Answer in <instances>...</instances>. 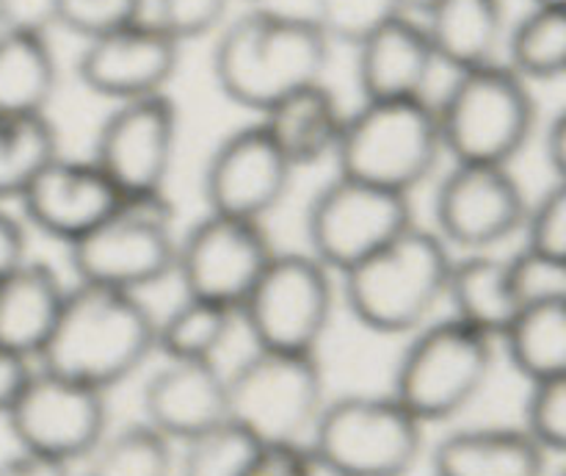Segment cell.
<instances>
[{"label": "cell", "instance_id": "836d02e7", "mask_svg": "<svg viewBox=\"0 0 566 476\" xmlns=\"http://www.w3.org/2000/svg\"><path fill=\"white\" fill-rule=\"evenodd\" d=\"M144 9L147 0H61L55 25L92 42L147 20Z\"/></svg>", "mask_w": 566, "mask_h": 476}, {"label": "cell", "instance_id": "74e56055", "mask_svg": "<svg viewBox=\"0 0 566 476\" xmlns=\"http://www.w3.org/2000/svg\"><path fill=\"white\" fill-rule=\"evenodd\" d=\"M61 0H0V25L6 31L48 33L55 25Z\"/></svg>", "mask_w": 566, "mask_h": 476}, {"label": "cell", "instance_id": "e575fe53", "mask_svg": "<svg viewBox=\"0 0 566 476\" xmlns=\"http://www.w3.org/2000/svg\"><path fill=\"white\" fill-rule=\"evenodd\" d=\"M523 249L566 266V177H556L536 203L523 227Z\"/></svg>", "mask_w": 566, "mask_h": 476}, {"label": "cell", "instance_id": "5b68a950", "mask_svg": "<svg viewBox=\"0 0 566 476\" xmlns=\"http://www.w3.org/2000/svg\"><path fill=\"white\" fill-rule=\"evenodd\" d=\"M434 111L442 149L453 164L512 166L536 127L528 81L503 61L457 72Z\"/></svg>", "mask_w": 566, "mask_h": 476}, {"label": "cell", "instance_id": "9c48e42d", "mask_svg": "<svg viewBox=\"0 0 566 476\" xmlns=\"http://www.w3.org/2000/svg\"><path fill=\"white\" fill-rule=\"evenodd\" d=\"M326 402L318 354L254 349L227 374V418L260 446H304Z\"/></svg>", "mask_w": 566, "mask_h": 476}, {"label": "cell", "instance_id": "6da1fadb", "mask_svg": "<svg viewBox=\"0 0 566 476\" xmlns=\"http://www.w3.org/2000/svg\"><path fill=\"white\" fill-rule=\"evenodd\" d=\"M329 53L313 17L254 6L221 25L213 81L230 103L263 116L287 94L324 83Z\"/></svg>", "mask_w": 566, "mask_h": 476}, {"label": "cell", "instance_id": "7c38bea8", "mask_svg": "<svg viewBox=\"0 0 566 476\" xmlns=\"http://www.w3.org/2000/svg\"><path fill=\"white\" fill-rule=\"evenodd\" d=\"M3 421L20 452L72 468L108 435V393L36 365Z\"/></svg>", "mask_w": 566, "mask_h": 476}, {"label": "cell", "instance_id": "d590c367", "mask_svg": "<svg viewBox=\"0 0 566 476\" xmlns=\"http://www.w3.org/2000/svg\"><path fill=\"white\" fill-rule=\"evenodd\" d=\"M523 426L547 454L566 457V374L531 385Z\"/></svg>", "mask_w": 566, "mask_h": 476}, {"label": "cell", "instance_id": "44dd1931", "mask_svg": "<svg viewBox=\"0 0 566 476\" xmlns=\"http://www.w3.org/2000/svg\"><path fill=\"white\" fill-rule=\"evenodd\" d=\"M434 476H547V452L525 426L453 430L431 452Z\"/></svg>", "mask_w": 566, "mask_h": 476}, {"label": "cell", "instance_id": "5bb4252c", "mask_svg": "<svg viewBox=\"0 0 566 476\" xmlns=\"http://www.w3.org/2000/svg\"><path fill=\"white\" fill-rule=\"evenodd\" d=\"M274 252L260 221L205 214L180 232L175 277L186 297L238 310Z\"/></svg>", "mask_w": 566, "mask_h": 476}, {"label": "cell", "instance_id": "e0dca14e", "mask_svg": "<svg viewBox=\"0 0 566 476\" xmlns=\"http://www.w3.org/2000/svg\"><path fill=\"white\" fill-rule=\"evenodd\" d=\"M180 48L164 28L142 20L83 44L75 64L77 81L114 105L166 94L180 66Z\"/></svg>", "mask_w": 566, "mask_h": 476}, {"label": "cell", "instance_id": "30bf717a", "mask_svg": "<svg viewBox=\"0 0 566 476\" xmlns=\"http://www.w3.org/2000/svg\"><path fill=\"white\" fill-rule=\"evenodd\" d=\"M340 302V282L307 249L274 252L243 304L238 324L254 349L318 354Z\"/></svg>", "mask_w": 566, "mask_h": 476}, {"label": "cell", "instance_id": "484cf974", "mask_svg": "<svg viewBox=\"0 0 566 476\" xmlns=\"http://www.w3.org/2000/svg\"><path fill=\"white\" fill-rule=\"evenodd\" d=\"M497 343L528 385L566 374V291L525 302Z\"/></svg>", "mask_w": 566, "mask_h": 476}, {"label": "cell", "instance_id": "60d3db41", "mask_svg": "<svg viewBox=\"0 0 566 476\" xmlns=\"http://www.w3.org/2000/svg\"><path fill=\"white\" fill-rule=\"evenodd\" d=\"M33 369H36L33 360L0 346V418H6L9 410L14 407L17 396H20L22 387L28 385Z\"/></svg>", "mask_w": 566, "mask_h": 476}, {"label": "cell", "instance_id": "d6a6232c", "mask_svg": "<svg viewBox=\"0 0 566 476\" xmlns=\"http://www.w3.org/2000/svg\"><path fill=\"white\" fill-rule=\"evenodd\" d=\"M313 20L329 42L354 44L379 31L390 20L401 17L398 0H313Z\"/></svg>", "mask_w": 566, "mask_h": 476}, {"label": "cell", "instance_id": "f1b7e54d", "mask_svg": "<svg viewBox=\"0 0 566 476\" xmlns=\"http://www.w3.org/2000/svg\"><path fill=\"white\" fill-rule=\"evenodd\" d=\"M238 324V310L182 297L158 319V354L164 360H216Z\"/></svg>", "mask_w": 566, "mask_h": 476}, {"label": "cell", "instance_id": "f35d334b", "mask_svg": "<svg viewBox=\"0 0 566 476\" xmlns=\"http://www.w3.org/2000/svg\"><path fill=\"white\" fill-rule=\"evenodd\" d=\"M247 476H321L304 446H263Z\"/></svg>", "mask_w": 566, "mask_h": 476}, {"label": "cell", "instance_id": "ab89813d", "mask_svg": "<svg viewBox=\"0 0 566 476\" xmlns=\"http://www.w3.org/2000/svg\"><path fill=\"white\" fill-rule=\"evenodd\" d=\"M28 230L20 216L0 205V282L28 263Z\"/></svg>", "mask_w": 566, "mask_h": 476}, {"label": "cell", "instance_id": "7dc6e473", "mask_svg": "<svg viewBox=\"0 0 566 476\" xmlns=\"http://www.w3.org/2000/svg\"><path fill=\"white\" fill-rule=\"evenodd\" d=\"M243 3H263V0H243Z\"/></svg>", "mask_w": 566, "mask_h": 476}, {"label": "cell", "instance_id": "83f0119b", "mask_svg": "<svg viewBox=\"0 0 566 476\" xmlns=\"http://www.w3.org/2000/svg\"><path fill=\"white\" fill-rule=\"evenodd\" d=\"M61 155L48 114L0 120V205L20 203L33 180Z\"/></svg>", "mask_w": 566, "mask_h": 476}, {"label": "cell", "instance_id": "7a4b0ae2", "mask_svg": "<svg viewBox=\"0 0 566 476\" xmlns=\"http://www.w3.org/2000/svg\"><path fill=\"white\" fill-rule=\"evenodd\" d=\"M158 354V319L138 293L70 286L36 365L108 393Z\"/></svg>", "mask_w": 566, "mask_h": 476}, {"label": "cell", "instance_id": "b9f144b4", "mask_svg": "<svg viewBox=\"0 0 566 476\" xmlns=\"http://www.w3.org/2000/svg\"><path fill=\"white\" fill-rule=\"evenodd\" d=\"M0 476H72V468L64 463H55V459L17 452L0 463Z\"/></svg>", "mask_w": 566, "mask_h": 476}, {"label": "cell", "instance_id": "603a6c76", "mask_svg": "<svg viewBox=\"0 0 566 476\" xmlns=\"http://www.w3.org/2000/svg\"><path fill=\"white\" fill-rule=\"evenodd\" d=\"M70 286L44 260H28L0 282V346L36 363Z\"/></svg>", "mask_w": 566, "mask_h": 476}, {"label": "cell", "instance_id": "4dcf8cb0", "mask_svg": "<svg viewBox=\"0 0 566 476\" xmlns=\"http://www.w3.org/2000/svg\"><path fill=\"white\" fill-rule=\"evenodd\" d=\"M506 61L523 81H553L566 75V9L534 6L506 33Z\"/></svg>", "mask_w": 566, "mask_h": 476}, {"label": "cell", "instance_id": "277c9868", "mask_svg": "<svg viewBox=\"0 0 566 476\" xmlns=\"http://www.w3.org/2000/svg\"><path fill=\"white\" fill-rule=\"evenodd\" d=\"M304 448L326 476H409L426 426L392 393H346L324 404Z\"/></svg>", "mask_w": 566, "mask_h": 476}, {"label": "cell", "instance_id": "ac0fdd59", "mask_svg": "<svg viewBox=\"0 0 566 476\" xmlns=\"http://www.w3.org/2000/svg\"><path fill=\"white\" fill-rule=\"evenodd\" d=\"M122 194L92 158L59 155L20 197L22 221L72 247L103 225Z\"/></svg>", "mask_w": 566, "mask_h": 476}, {"label": "cell", "instance_id": "f6af8a7d", "mask_svg": "<svg viewBox=\"0 0 566 476\" xmlns=\"http://www.w3.org/2000/svg\"><path fill=\"white\" fill-rule=\"evenodd\" d=\"M534 6H556V9H566V0H531Z\"/></svg>", "mask_w": 566, "mask_h": 476}, {"label": "cell", "instance_id": "1f68e13d", "mask_svg": "<svg viewBox=\"0 0 566 476\" xmlns=\"http://www.w3.org/2000/svg\"><path fill=\"white\" fill-rule=\"evenodd\" d=\"M260 443L235 421H221L213 430L180 443L175 476H247L260 454Z\"/></svg>", "mask_w": 566, "mask_h": 476}, {"label": "cell", "instance_id": "2e32d148", "mask_svg": "<svg viewBox=\"0 0 566 476\" xmlns=\"http://www.w3.org/2000/svg\"><path fill=\"white\" fill-rule=\"evenodd\" d=\"M296 169L282 155L263 122L227 133L202 169V197L208 214L265 225L287 197Z\"/></svg>", "mask_w": 566, "mask_h": 476}, {"label": "cell", "instance_id": "8d00e7d4", "mask_svg": "<svg viewBox=\"0 0 566 476\" xmlns=\"http://www.w3.org/2000/svg\"><path fill=\"white\" fill-rule=\"evenodd\" d=\"M232 0H155V25L177 42H191L221 31Z\"/></svg>", "mask_w": 566, "mask_h": 476}, {"label": "cell", "instance_id": "8fae6325", "mask_svg": "<svg viewBox=\"0 0 566 476\" xmlns=\"http://www.w3.org/2000/svg\"><path fill=\"white\" fill-rule=\"evenodd\" d=\"M412 225V199L407 194L335 175L310 199L304 238L307 252L340 277Z\"/></svg>", "mask_w": 566, "mask_h": 476}, {"label": "cell", "instance_id": "3957f363", "mask_svg": "<svg viewBox=\"0 0 566 476\" xmlns=\"http://www.w3.org/2000/svg\"><path fill=\"white\" fill-rule=\"evenodd\" d=\"M453 258L431 227L415 221L396 241L337 277L340 302L363 330L407 338L434 321L446 304Z\"/></svg>", "mask_w": 566, "mask_h": 476}, {"label": "cell", "instance_id": "4316f807", "mask_svg": "<svg viewBox=\"0 0 566 476\" xmlns=\"http://www.w3.org/2000/svg\"><path fill=\"white\" fill-rule=\"evenodd\" d=\"M59 86L48 33H0V120L44 114Z\"/></svg>", "mask_w": 566, "mask_h": 476}, {"label": "cell", "instance_id": "d4e9b609", "mask_svg": "<svg viewBox=\"0 0 566 476\" xmlns=\"http://www.w3.org/2000/svg\"><path fill=\"white\" fill-rule=\"evenodd\" d=\"M260 122L293 169H298L335 158L346 111L326 83H313L280 100L260 116Z\"/></svg>", "mask_w": 566, "mask_h": 476}, {"label": "cell", "instance_id": "f546056e", "mask_svg": "<svg viewBox=\"0 0 566 476\" xmlns=\"http://www.w3.org/2000/svg\"><path fill=\"white\" fill-rule=\"evenodd\" d=\"M83 465V476H175L177 446L147 421H136L108 430Z\"/></svg>", "mask_w": 566, "mask_h": 476}, {"label": "cell", "instance_id": "bcb514c9", "mask_svg": "<svg viewBox=\"0 0 566 476\" xmlns=\"http://www.w3.org/2000/svg\"><path fill=\"white\" fill-rule=\"evenodd\" d=\"M553 476H566V465H564L562 470H558V474H553Z\"/></svg>", "mask_w": 566, "mask_h": 476}, {"label": "cell", "instance_id": "4fadbf2b", "mask_svg": "<svg viewBox=\"0 0 566 476\" xmlns=\"http://www.w3.org/2000/svg\"><path fill=\"white\" fill-rule=\"evenodd\" d=\"M531 199L512 166L453 164L434 192L431 230L453 255L495 252L501 244L523 236Z\"/></svg>", "mask_w": 566, "mask_h": 476}, {"label": "cell", "instance_id": "9a60e30c", "mask_svg": "<svg viewBox=\"0 0 566 476\" xmlns=\"http://www.w3.org/2000/svg\"><path fill=\"white\" fill-rule=\"evenodd\" d=\"M180 116L169 94L116 103L94 136L92 161L122 197L166 194L175 169Z\"/></svg>", "mask_w": 566, "mask_h": 476}, {"label": "cell", "instance_id": "7bdbcfd3", "mask_svg": "<svg viewBox=\"0 0 566 476\" xmlns=\"http://www.w3.org/2000/svg\"><path fill=\"white\" fill-rule=\"evenodd\" d=\"M545 155L556 177H566V108L553 116L545 136Z\"/></svg>", "mask_w": 566, "mask_h": 476}, {"label": "cell", "instance_id": "ffe728a7", "mask_svg": "<svg viewBox=\"0 0 566 476\" xmlns=\"http://www.w3.org/2000/svg\"><path fill=\"white\" fill-rule=\"evenodd\" d=\"M437 55L418 17L401 14L357 44V83L365 100H426Z\"/></svg>", "mask_w": 566, "mask_h": 476}, {"label": "cell", "instance_id": "ba28073f", "mask_svg": "<svg viewBox=\"0 0 566 476\" xmlns=\"http://www.w3.org/2000/svg\"><path fill=\"white\" fill-rule=\"evenodd\" d=\"M175 205L166 194L122 197L114 214L86 238L66 247L77 282L138 293L175 277Z\"/></svg>", "mask_w": 566, "mask_h": 476}, {"label": "cell", "instance_id": "52a82bcc", "mask_svg": "<svg viewBox=\"0 0 566 476\" xmlns=\"http://www.w3.org/2000/svg\"><path fill=\"white\" fill-rule=\"evenodd\" d=\"M495 346L492 338L453 315L429 321L407 335L390 393L423 426L457 418L490 382Z\"/></svg>", "mask_w": 566, "mask_h": 476}, {"label": "cell", "instance_id": "d6986e66", "mask_svg": "<svg viewBox=\"0 0 566 476\" xmlns=\"http://www.w3.org/2000/svg\"><path fill=\"white\" fill-rule=\"evenodd\" d=\"M144 418L175 446L227 421V374L216 360H164L142 391Z\"/></svg>", "mask_w": 566, "mask_h": 476}, {"label": "cell", "instance_id": "cb8c5ba5", "mask_svg": "<svg viewBox=\"0 0 566 476\" xmlns=\"http://www.w3.org/2000/svg\"><path fill=\"white\" fill-rule=\"evenodd\" d=\"M446 304L448 315L484 332L497 343L523 308L514 286L512 260L495 252L462 255V258L457 255L448 277Z\"/></svg>", "mask_w": 566, "mask_h": 476}, {"label": "cell", "instance_id": "8992f818", "mask_svg": "<svg viewBox=\"0 0 566 476\" xmlns=\"http://www.w3.org/2000/svg\"><path fill=\"white\" fill-rule=\"evenodd\" d=\"M442 149L429 100H365L346 114L335 149L337 175L396 194H412L434 175Z\"/></svg>", "mask_w": 566, "mask_h": 476}, {"label": "cell", "instance_id": "ee69618b", "mask_svg": "<svg viewBox=\"0 0 566 476\" xmlns=\"http://www.w3.org/2000/svg\"><path fill=\"white\" fill-rule=\"evenodd\" d=\"M398 3H401V11L403 14H409V17H423L426 11L431 9V6H434V0H398Z\"/></svg>", "mask_w": 566, "mask_h": 476}, {"label": "cell", "instance_id": "7402d4cb", "mask_svg": "<svg viewBox=\"0 0 566 476\" xmlns=\"http://www.w3.org/2000/svg\"><path fill=\"white\" fill-rule=\"evenodd\" d=\"M420 22L437 61L453 72L495 64L509 33L503 0H434Z\"/></svg>", "mask_w": 566, "mask_h": 476}]
</instances>
